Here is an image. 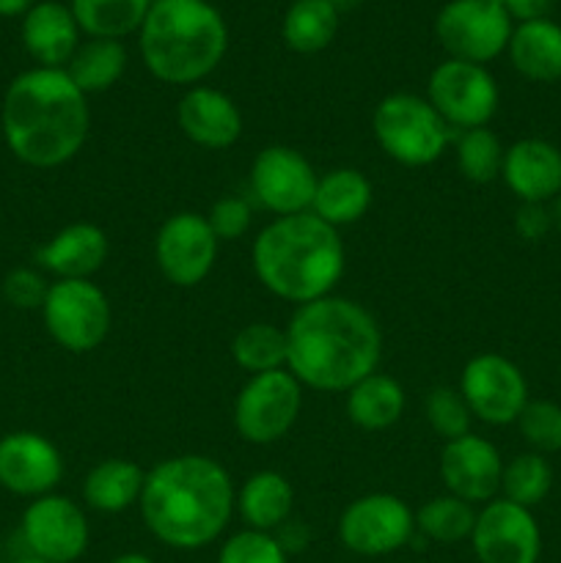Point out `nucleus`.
Returning a JSON list of instances; mask_svg holds the SVG:
<instances>
[{"label": "nucleus", "instance_id": "1", "mask_svg": "<svg viewBox=\"0 0 561 563\" xmlns=\"http://www.w3.org/2000/svg\"><path fill=\"white\" fill-rule=\"evenodd\" d=\"M286 368L302 388L346 394L377 372L383 357L380 324L361 302L328 295L297 306L286 324Z\"/></svg>", "mask_w": 561, "mask_h": 563}, {"label": "nucleus", "instance_id": "2", "mask_svg": "<svg viewBox=\"0 0 561 563\" xmlns=\"http://www.w3.org/2000/svg\"><path fill=\"white\" fill-rule=\"evenodd\" d=\"M237 489L229 471L204 454H179L157 462L143 482V526L174 550H201L231 522Z\"/></svg>", "mask_w": 561, "mask_h": 563}, {"label": "nucleus", "instance_id": "3", "mask_svg": "<svg viewBox=\"0 0 561 563\" xmlns=\"http://www.w3.org/2000/svg\"><path fill=\"white\" fill-rule=\"evenodd\" d=\"M6 146L31 168H58L82 148L91 126L88 97L66 69H28L6 88L0 110Z\"/></svg>", "mask_w": 561, "mask_h": 563}, {"label": "nucleus", "instance_id": "4", "mask_svg": "<svg viewBox=\"0 0 561 563\" xmlns=\"http://www.w3.org/2000/svg\"><path fill=\"white\" fill-rule=\"evenodd\" d=\"M258 284L295 306L333 295L346 267L339 229L314 212L286 214L264 225L251 247Z\"/></svg>", "mask_w": 561, "mask_h": 563}, {"label": "nucleus", "instance_id": "5", "mask_svg": "<svg viewBox=\"0 0 561 563\" xmlns=\"http://www.w3.org/2000/svg\"><path fill=\"white\" fill-rule=\"evenodd\" d=\"M146 69L170 86H196L229 47V27L207 0H154L138 31Z\"/></svg>", "mask_w": 561, "mask_h": 563}, {"label": "nucleus", "instance_id": "6", "mask_svg": "<svg viewBox=\"0 0 561 563\" xmlns=\"http://www.w3.org/2000/svg\"><path fill=\"white\" fill-rule=\"evenodd\" d=\"M372 130L377 146L394 163L407 168H424L443 157L454 130L432 108L427 97L396 91L380 99L372 115Z\"/></svg>", "mask_w": 561, "mask_h": 563}, {"label": "nucleus", "instance_id": "7", "mask_svg": "<svg viewBox=\"0 0 561 563\" xmlns=\"http://www.w3.org/2000/svg\"><path fill=\"white\" fill-rule=\"evenodd\" d=\"M38 311L50 339L75 355L97 350L110 333V300L91 278L50 284Z\"/></svg>", "mask_w": 561, "mask_h": 563}, {"label": "nucleus", "instance_id": "8", "mask_svg": "<svg viewBox=\"0 0 561 563\" xmlns=\"http://www.w3.org/2000/svg\"><path fill=\"white\" fill-rule=\"evenodd\" d=\"M302 410V385L289 368L256 374L234 399V429L245 443L273 445L289 434Z\"/></svg>", "mask_w": 561, "mask_h": 563}, {"label": "nucleus", "instance_id": "9", "mask_svg": "<svg viewBox=\"0 0 561 563\" xmlns=\"http://www.w3.org/2000/svg\"><path fill=\"white\" fill-rule=\"evenodd\" d=\"M512 31L509 11L498 0H449L435 16L440 47L451 58L482 66L509 47Z\"/></svg>", "mask_w": 561, "mask_h": 563}, {"label": "nucleus", "instance_id": "10", "mask_svg": "<svg viewBox=\"0 0 561 563\" xmlns=\"http://www.w3.org/2000/svg\"><path fill=\"white\" fill-rule=\"evenodd\" d=\"M427 99L451 130L487 126L501 102L498 82L482 64L449 58L429 75Z\"/></svg>", "mask_w": 561, "mask_h": 563}, {"label": "nucleus", "instance_id": "11", "mask_svg": "<svg viewBox=\"0 0 561 563\" xmlns=\"http://www.w3.org/2000/svg\"><path fill=\"white\" fill-rule=\"evenodd\" d=\"M416 533V515L391 493H369L346 504L339 517V542L350 553L380 559L405 548Z\"/></svg>", "mask_w": 561, "mask_h": 563}, {"label": "nucleus", "instance_id": "12", "mask_svg": "<svg viewBox=\"0 0 561 563\" xmlns=\"http://www.w3.org/2000/svg\"><path fill=\"white\" fill-rule=\"evenodd\" d=\"M460 394L473 418L490 427L517 423L528 405V383L515 361L498 352H482L465 363L460 374Z\"/></svg>", "mask_w": 561, "mask_h": 563}, {"label": "nucleus", "instance_id": "13", "mask_svg": "<svg viewBox=\"0 0 561 563\" xmlns=\"http://www.w3.org/2000/svg\"><path fill=\"white\" fill-rule=\"evenodd\" d=\"M220 240L215 236L207 214L176 212L163 220L154 236V258L168 284L193 289L209 278L218 262Z\"/></svg>", "mask_w": 561, "mask_h": 563}, {"label": "nucleus", "instance_id": "14", "mask_svg": "<svg viewBox=\"0 0 561 563\" xmlns=\"http://www.w3.org/2000/svg\"><path fill=\"white\" fill-rule=\"evenodd\" d=\"M471 548L479 563H537L542 531L531 509L495 498L476 511Z\"/></svg>", "mask_w": 561, "mask_h": 563}, {"label": "nucleus", "instance_id": "15", "mask_svg": "<svg viewBox=\"0 0 561 563\" xmlns=\"http://www.w3.org/2000/svg\"><path fill=\"white\" fill-rule=\"evenodd\" d=\"M317 181L314 165L297 148L280 143L262 148L251 163V196L275 218L308 212Z\"/></svg>", "mask_w": 561, "mask_h": 563}, {"label": "nucleus", "instance_id": "16", "mask_svg": "<svg viewBox=\"0 0 561 563\" xmlns=\"http://www.w3.org/2000/svg\"><path fill=\"white\" fill-rule=\"evenodd\" d=\"M22 539L36 559L75 563L88 548L86 511L66 495H42L22 515Z\"/></svg>", "mask_w": 561, "mask_h": 563}, {"label": "nucleus", "instance_id": "17", "mask_svg": "<svg viewBox=\"0 0 561 563\" xmlns=\"http://www.w3.org/2000/svg\"><path fill=\"white\" fill-rule=\"evenodd\" d=\"M64 456L38 432H9L0 438V487L20 498H42L58 487Z\"/></svg>", "mask_w": 561, "mask_h": 563}, {"label": "nucleus", "instance_id": "18", "mask_svg": "<svg viewBox=\"0 0 561 563\" xmlns=\"http://www.w3.org/2000/svg\"><path fill=\"white\" fill-rule=\"evenodd\" d=\"M501 473H504L501 451L487 438L473 432L449 440L440 451V478L446 493L468 504H490L498 498Z\"/></svg>", "mask_w": 561, "mask_h": 563}, {"label": "nucleus", "instance_id": "19", "mask_svg": "<svg viewBox=\"0 0 561 563\" xmlns=\"http://www.w3.org/2000/svg\"><path fill=\"white\" fill-rule=\"evenodd\" d=\"M501 179L520 203H548L561 196V148L542 137L506 146Z\"/></svg>", "mask_w": 561, "mask_h": 563}, {"label": "nucleus", "instance_id": "20", "mask_svg": "<svg viewBox=\"0 0 561 563\" xmlns=\"http://www.w3.org/2000/svg\"><path fill=\"white\" fill-rule=\"evenodd\" d=\"M176 121L187 141L201 148H229L242 135V113L229 93L212 86L187 88L176 108Z\"/></svg>", "mask_w": 561, "mask_h": 563}, {"label": "nucleus", "instance_id": "21", "mask_svg": "<svg viewBox=\"0 0 561 563\" xmlns=\"http://www.w3.org/2000/svg\"><path fill=\"white\" fill-rule=\"evenodd\" d=\"M110 253L108 234L97 223L77 220L64 225L53 240L36 253L38 267L55 275V280H88L105 267Z\"/></svg>", "mask_w": 561, "mask_h": 563}, {"label": "nucleus", "instance_id": "22", "mask_svg": "<svg viewBox=\"0 0 561 563\" xmlns=\"http://www.w3.org/2000/svg\"><path fill=\"white\" fill-rule=\"evenodd\" d=\"M22 44L44 69H66L80 47V25L69 5L42 0L22 20Z\"/></svg>", "mask_w": 561, "mask_h": 563}, {"label": "nucleus", "instance_id": "23", "mask_svg": "<svg viewBox=\"0 0 561 563\" xmlns=\"http://www.w3.org/2000/svg\"><path fill=\"white\" fill-rule=\"evenodd\" d=\"M292 509H295V489L278 471L253 473L237 489L234 511H240L242 522L253 531L275 533L284 522H289Z\"/></svg>", "mask_w": 561, "mask_h": 563}, {"label": "nucleus", "instance_id": "24", "mask_svg": "<svg viewBox=\"0 0 561 563\" xmlns=\"http://www.w3.org/2000/svg\"><path fill=\"white\" fill-rule=\"evenodd\" d=\"M374 198V187L358 168H333L319 176L314 201L308 212L317 214L333 229L358 223L369 212Z\"/></svg>", "mask_w": 561, "mask_h": 563}, {"label": "nucleus", "instance_id": "25", "mask_svg": "<svg viewBox=\"0 0 561 563\" xmlns=\"http://www.w3.org/2000/svg\"><path fill=\"white\" fill-rule=\"evenodd\" d=\"M146 482V471L132 460L110 456L97 462L82 482V500L88 509L99 515H121L130 506H138Z\"/></svg>", "mask_w": 561, "mask_h": 563}, {"label": "nucleus", "instance_id": "26", "mask_svg": "<svg viewBox=\"0 0 561 563\" xmlns=\"http://www.w3.org/2000/svg\"><path fill=\"white\" fill-rule=\"evenodd\" d=\"M512 66L526 80L553 82L561 77V25L553 20L520 22L509 38Z\"/></svg>", "mask_w": 561, "mask_h": 563}, {"label": "nucleus", "instance_id": "27", "mask_svg": "<svg viewBox=\"0 0 561 563\" xmlns=\"http://www.w3.org/2000/svg\"><path fill=\"white\" fill-rule=\"evenodd\" d=\"M405 412V388L391 374L372 372L346 390V418L363 432L391 429Z\"/></svg>", "mask_w": 561, "mask_h": 563}, {"label": "nucleus", "instance_id": "28", "mask_svg": "<svg viewBox=\"0 0 561 563\" xmlns=\"http://www.w3.org/2000/svg\"><path fill=\"white\" fill-rule=\"evenodd\" d=\"M336 31H339L336 0H295L286 9L280 25L286 47L302 55L322 53L336 38Z\"/></svg>", "mask_w": 561, "mask_h": 563}, {"label": "nucleus", "instance_id": "29", "mask_svg": "<svg viewBox=\"0 0 561 563\" xmlns=\"http://www.w3.org/2000/svg\"><path fill=\"white\" fill-rule=\"evenodd\" d=\"M124 69L127 49L119 38H88L66 64V75L86 97L113 88L124 75Z\"/></svg>", "mask_w": 561, "mask_h": 563}, {"label": "nucleus", "instance_id": "30", "mask_svg": "<svg viewBox=\"0 0 561 563\" xmlns=\"http://www.w3.org/2000/svg\"><path fill=\"white\" fill-rule=\"evenodd\" d=\"M154 0H72V14L91 38H124L141 31Z\"/></svg>", "mask_w": 561, "mask_h": 563}, {"label": "nucleus", "instance_id": "31", "mask_svg": "<svg viewBox=\"0 0 561 563\" xmlns=\"http://www.w3.org/2000/svg\"><path fill=\"white\" fill-rule=\"evenodd\" d=\"M231 357L251 377L286 368V330L273 322H251L231 339Z\"/></svg>", "mask_w": 561, "mask_h": 563}, {"label": "nucleus", "instance_id": "32", "mask_svg": "<svg viewBox=\"0 0 561 563\" xmlns=\"http://www.w3.org/2000/svg\"><path fill=\"white\" fill-rule=\"evenodd\" d=\"M550 489H553V467L537 451H526V454H517L515 460L504 462L501 498L512 500L522 509H534L548 498Z\"/></svg>", "mask_w": 561, "mask_h": 563}, {"label": "nucleus", "instance_id": "33", "mask_svg": "<svg viewBox=\"0 0 561 563\" xmlns=\"http://www.w3.org/2000/svg\"><path fill=\"white\" fill-rule=\"evenodd\" d=\"M473 526H476L473 504L449 493L429 498L416 511V531H421L424 537L440 544H454L462 542V539H471Z\"/></svg>", "mask_w": 561, "mask_h": 563}, {"label": "nucleus", "instance_id": "34", "mask_svg": "<svg viewBox=\"0 0 561 563\" xmlns=\"http://www.w3.org/2000/svg\"><path fill=\"white\" fill-rule=\"evenodd\" d=\"M506 146L490 126L465 130L457 137V165L473 185H490L501 179Z\"/></svg>", "mask_w": 561, "mask_h": 563}, {"label": "nucleus", "instance_id": "35", "mask_svg": "<svg viewBox=\"0 0 561 563\" xmlns=\"http://www.w3.org/2000/svg\"><path fill=\"white\" fill-rule=\"evenodd\" d=\"M522 440L537 454H559L561 451V405L548 399H528L517 418Z\"/></svg>", "mask_w": 561, "mask_h": 563}, {"label": "nucleus", "instance_id": "36", "mask_svg": "<svg viewBox=\"0 0 561 563\" xmlns=\"http://www.w3.org/2000/svg\"><path fill=\"white\" fill-rule=\"evenodd\" d=\"M424 416L446 443L471 432V410H468L460 388H451V385H438V388L429 390L427 399H424Z\"/></svg>", "mask_w": 561, "mask_h": 563}, {"label": "nucleus", "instance_id": "37", "mask_svg": "<svg viewBox=\"0 0 561 563\" xmlns=\"http://www.w3.org/2000/svg\"><path fill=\"white\" fill-rule=\"evenodd\" d=\"M218 563H289V553L275 533L242 528L223 542Z\"/></svg>", "mask_w": 561, "mask_h": 563}, {"label": "nucleus", "instance_id": "38", "mask_svg": "<svg viewBox=\"0 0 561 563\" xmlns=\"http://www.w3.org/2000/svg\"><path fill=\"white\" fill-rule=\"evenodd\" d=\"M251 203L240 196L220 198V201H215L212 209L207 212V223L212 225L215 236H218L220 242H231L245 236L248 229H251Z\"/></svg>", "mask_w": 561, "mask_h": 563}, {"label": "nucleus", "instance_id": "39", "mask_svg": "<svg viewBox=\"0 0 561 563\" xmlns=\"http://www.w3.org/2000/svg\"><path fill=\"white\" fill-rule=\"evenodd\" d=\"M50 284L36 273V269L16 267L6 275L3 280V297L14 308L22 311H33V308H42L44 297H47Z\"/></svg>", "mask_w": 561, "mask_h": 563}, {"label": "nucleus", "instance_id": "40", "mask_svg": "<svg viewBox=\"0 0 561 563\" xmlns=\"http://www.w3.org/2000/svg\"><path fill=\"white\" fill-rule=\"evenodd\" d=\"M553 229V212L548 203H520L515 212V231L520 240L539 242Z\"/></svg>", "mask_w": 561, "mask_h": 563}, {"label": "nucleus", "instance_id": "41", "mask_svg": "<svg viewBox=\"0 0 561 563\" xmlns=\"http://www.w3.org/2000/svg\"><path fill=\"white\" fill-rule=\"evenodd\" d=\"M501 3H504V9L509 11L512 20L531 22V20H548L556 0H501Z\"/></svg>", "mask_w": 561, "mask_h": 563}, {"label": "nucleus", "instance_id": "42", "mask_svg": "<svg viewBox=\"0 0 561 563\" xmlns=\"http://www.w3.org/2000/svg\"><path fill=\"white\" fill-rule=\"evenodd\" d=\"M36 0H0V16H25Z\"/></svg>", "mask_w": 561, "mask_h": 563}, {"label": "nucleus", "instance_id": "43", "mask_svg": "<svg viewBox=\"0 0 561 563\" xmlns=\"http://www.w3.org/2000/svg\"><path fill=\"white\" fill-rule=\"evenodd\" d=\"M110 563H154V561L148 559V555H143V553H124V555H119V559H113Z\"/></svg>", "mask_w": 561, "mask_h": 563}, {"label": "nucleus", "instance_id": "44", "mask_svg": "<svg viewBox=\"0 0 561 563\" xmlns=\"http://www.w3.org/2000/svg\"><path fill=\"white\" fill-rule=\"evenodd\" d=\"M550 212H553V229L561 234V196L556 198V203H553V209H550Z\"/></svg>", "mask_w": 561, "mask_h": 563}, {"label": "nucleus", "instance_id": "45", "mask_svg": "<svg viewBox=\"0 0 561 563\" xmlns=\"http://www.w3.org/2000/svg\"><path fill=\"white\" fill-rule=\"evenodd\" d=\"M16 563H50V561H44V559H36V555H25V559H20Z\"/></svg>", "mask_w": 561, "mask_h": 563}, {"label": "nucleus", "instance_id": "46", "mask_svg": "<svg viewBox=\"0 0 561 563\" xmlns=\"http://www.w3.org/2000/svg\"><path fill=\"white\" fill-rule=\"evenodd\" d=\"M341 3H361V0H341Z\"/></svg>", "mask_w": 561, "mask_h": 563}, {"label": "nucleus", "instance_id": "47", "mask_svg": "<svg viewBox=\"0 0 561 563\" xmlns=\"http://www.w3.org/2000/svg\"><path fill=\"white\" fill-rule=\"evenodd\" d=\"M0 563H3V561H0Z\"/></svg>", "mask_w": 561, "mask_h": 563}]
</instances>
